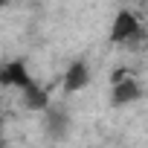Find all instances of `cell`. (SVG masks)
<instances>
[{"label":"cell","instance_id":"obj_5","mask_svg":"<svg viewBox=\"0 0 148 148\" xmlns=\"http://www.w3.org/2000/svg\"><path fill=\"white\" fill-rule=\"evenodd\" d=\"M67 128H70L67 113H64L61 108H47V131H49L55 139H61V136L67 134Z\"/></svg>","mask_w":148,"mask_h":148},{"label":"cell","instance_id":"obj_4","mask_svg":"<svg viewBox=\"0 0 148 148\" xmlns=\"http://www.w3.org/2000/svg\"><path fill=\"white\" fill-rule=\"evenodd\" d=\"M0 82H3L6 87H21V90L32 84V79H29V73H26L23 61H12V64H6V70L0 73Z\"/></svg>","mask_w":148,"mask_h":148},{"label":"cell","instance_id":"obj_6","mask_svg":"<svg viewBox=\"0 0 148 148\" xmlns=\"http://www.w3.org/2000/svg\"><path fill=\"white\" fill-rule=\"evenodd\" d=\"M23 102H26V108H32V110H47V108H49V93L32 82L29 87H23Z\"/></svg>","mask_w":148,"mask_h":148},{"label":"cell","instance_id":"obj_1","mask_svg":"<svg viewBox=\"0 0 148 148\" xmlns=\"http://www.w3.org/2000/svg\"><path fill=\"white\" fill-rule=\"evenodd\" d=\"M139 32H142V29H139V21H136V15H134V12H128V9H122V12L116 15V21H113L110 41H113V44H125V41L136 38Z\"/></svg>","mask_w":148,"mask_h":148},{"label":"cell","instance_id":"obj_2","mask_svg":"<svg viewBox=\"0 0 148 148\" xmlns=\"http://www.w3.org/2000/svg\"><path fill=\"white\" fill-rule=\"evenodd\" d=\"M87 82H90L87 64H84V61H73L70 70H67V76H64V90H67V93H79V90L87 87Z\"/></svg>","mask_w":148,"mask_h":148},{"label":"cell","instance_id":"obj_3","mask_svg":"<svg viewBox=\"0 0 148 148\" xmlns=\"http://www.w3.org/2000/svg\"><path fill=\"white\" fill-rule=\"evenodd\" d=\"M139 96H142V87H139L134 79H122V82H116V84H113L110 102H113L116 108H122V105H131V102H136Z\"/></svg>","mask_w":148,"mask_h":148}]
</instances>
